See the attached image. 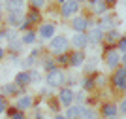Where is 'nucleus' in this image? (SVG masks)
<instances>
[{
	"mask_svg": "<svg viewBox=\"0 0 126 119\" xmlns=\"http://www.w3.org/2000/svg\"><path fill=\"white\" fill-rule=\"evenodd\" d=\"M70 49V40L64 34H57V36L49 38V51L51 55H60V53H66Z\"/></svg>",
	"mask_w": 126,
	"mask_h": 119,
	"instance_id": "nucleus-1",
	"label": "nucleus"
},
{
	"mask_svg": "<svg viewBox=\"0 0 126 119\" xmlns=\"http://www.w3.org/2000/svg\"><path fill=\"white\" fill-rule=\"evenodd\" d=\"M64 79H66V76H64V72L60 70V68H53V70H49L47 76H45V83H47L49 87H62L64 85Z\"/></svg>",
	"mask_w": 126,
	"mask_h": 119,
	"instance_id": "nucleus-2",
	"label": "nucleus"
},
{
	"mask_svg": "<svg viewBox=\"0 0 126 119\" xmlns=\"http://www.w3.org/2000/svg\"><path fill=\"white\" fill-rule=\"evenodd\" d=\"M77 10H79V2L77 0H64L62 4H60V15L62 17L74 15V13H77Z\"/></svg>",
	"mask_w": 126,
	"mask_h": 119,
	"instance_id": "nucleus-3",
	"label": "nucleus"
},
{
	"mask_svg": "<svg viewBox=\"0 0 126 119\" xmlns=\"http://www.w3.org/2000/svg\"><path fill=\"white\" fill-rule=\"evenodd\" d=\"M104 34H105V32L102 30L100 26H94V28L87 30V40H89L90 46H98V44L104 40Z\"/></svg>",
	"mask_w": 126,
	"mask_h": 119,
	"instance_id": "nucleus-4",
	"label": "nucleus"
},
{
	"mask_svg": "<svg viewBox=\"0 0 126 119\" xmlns=\"http://www.w3.org/2000/svg\"><path fill=\"white\" fill-rule=\"evenodd\" d=\"M70 44H72L75 49H85V47L89 46L87 32H74V36L70 38Z\"/></svg>",
	"mask_w": 126,
	"mask_h": 119,
	"instance_id": "nucleus-5",
	"label": "nucleus"
},
{
	"mask_svg": "<svg viewBox=\"0 0 126 119\" xmlns=\"http://www.w3.org/2000/svg\"><path fill=\"white\" fill-rule=\"evenodd\" d=\"M70 25H72V28H74L75 32H87V30H89V26L92 25V23H90L87 17H74Z\"/></svg>",
	"mask_w": 126,
	"mask_h": 119,
	"instance_id": "nucleus-6",
	"label": "nucleus"
},
{
	"mask_svg": "<svg viewBox=\"0 0 126 119\" xmlns=\"http://www.w3.org/2000/svg\"><path fill=\"white\" fill-rule=\"evenodd\" d=\"M38 32H40V38H42V40H49V38L55 36V32H57V25H55V23H42Z\"/></svg>",
	"mask_w": 126,
	"mask_h": 119,
	"instance_id": "nucleus-7",
	"label": "nucleus"
},
{
	"mask_svg": "<svg viewBox=\"0 0 126 119\" xmlns=\"http://www.w3.org/2000/svg\"><path fill=\"white\" fill-rule=\"evenodd\" d=\"M0 91H2V96H13V95H21L23 87H19L17 83H4Z\"/></svg>",
	"mask_w": 126,
	"mask_h": 119,
	"instance_id": "nucleus-8",
	"label": "nucleus"
},
{
	"mask_svg": "<svg viewBox=\"0 0 126 119\" xmlns=\"http://www.w3.org/2000/svg\"><path fill=\"white\" fill-rule=\"evenodd\" d=\"M23 21H25V13H23V11H8L6 23L10 26H19Z\"/></svg>",
	"mask_w": 126,
	"mask_h": 119,
	"instance_id": "nucleus-9",
	"label": "nucleus"
},
{
	"mask_svg": "<svg viewBox=\"0 0 126 119\" xmlns=\"http://www.w3.org/2000/svg\"><path fill=\"white\" fill-rule=\"evenodd\" d=\"M115 25H117L115 15H104L98 21V26H100L102 30H111V28H115Z\"/></svg>",
	"mask_w": 126,
	"mask_h": 119,
	"instance_id": "nucleus-10",
	"label": "nucleus"
},
{
	"mask_svg": "<svg viewBox=\"0 0 126 119\" xmlns=\"http://www.w3.org/2000/svg\"><path fill=\"white\" fill-rule=\"evenodd\" d=\"M58 98H60V102L68 108L70 104H74V91L70 87H64V89H60V93H58Z\"/></svg>",
	"mask_w": 126,
	"mask_h": 119,
	"instance_id": "nucleus-11",
	"label": "nucleus"
},
{
	"mask_svg": "<svg viewBox=\"0 0 126 119\" xmlns=\"http://www.w3.org/2000/svg\"><path fill=\"white\" fill-rule=\"evenodd\" d=\"M83 62H85V53H83V49H75L74 53H70V66L77 68V66H81Z\"/></svg>",
	"mask_w": 126,
	"mask_h": 119,
	"instance_id": "nucleus-12",
	"label": "nucleus"
},
{
	"mask_svg": "<svg viewBox=\"0 0 126 119\" xmlns=\"http://www.w3.org/2000/svg\"><path fill=\"white\" fill-rule=\"evenodd\" d=\"M83 110H85V106H81V104H75V106L70 104L64 117H66V119H79V117H81V114H83Z\"/></svg>",
	"mask_w": 126,
	"mask_h": 119,
	"instance_id": "nucleus-13",
	"label": "nucleus"
},
{
	"mask_svg": "<svg viewBox=\"0 0 126 119\" xmlns=\"http://www.w3.org/2000/svg\"><path fill=\"white\" fill-rule=\"evenodd\" d=\"M15 108L19 110V112H26L28 108H32V96L30 95H21V96L17 98Z\"/></svg>",
	"mask_w": 126,
	"mask_h": 119,
	"instance_id": "nucleus-14",
	"label": "nucleus"
},
{
	"mask_svg": "<svg viewBox=\"0 0 126 119\" xmlns=\"http://www.w3.org/2000/svg\"><path fill=\"white\" fill-rule=\"evenodd\" d=\"M105 61H107V66L109 68H115V66L121 64V55H119L115 49H109L107 55H105Z\"/></svg>",
	"mask_w": 126,
	"mask_h": 119,
	"instance_id": "nucleus-15",
	"label": "nucleus"
},
{
	"mask_svg": "<svg viewBox=\"0 0 126 119\" xmlns=\"http://www.w3.org/2000/svg\"><path fill=\"white\" fill-rule=\"evenodd\" d=\"M4 8L8 11H23L25 10V0H6Z\"/></svg>",
	"mask_w": 126,
	"mask_h": 119,
	"instance_id": "nucleus-16",
	"label": "nucleus"
},
{
	"mask_svg": "<svg viewBox=\"0 0 126 119\" xmlns=\"http://www.w3.org/2000/svg\"><path fill=\"white\" fill-rule=\"evenodd\" d=\"M13 83H17L19 87H26L28 83H30V72L28 70H23V72H19L15 76V81Z\"/></svg>",
	"mask_w": 126,
	"mask_h": 119,
	"instance_id": "nucleus-17",
	"label": "nucleus"
},
{
	"mask_svg": "<svg viewBox=\"0 0 126 119\" xmlns=\"http://www.w3.org/2000/svg\"><path fill=\"white\" fill-rule=\"evenodd\" d=\"M124 79H126V66H122V68H119V70L115 72V78H113L115 87H121V89H122V83H124Z\"/></svg>",
	"mask_w": 126,
	"mask_h": 119,
	"instance_id": "nucleus-18",
	"label": "nucleus"
},
{
	"mask_svg": "<svg viewBox=\"0 0 126 119\" xmlns=\"http://www.w3.org/2000/svg\"><path fill=\"white\" fill-rule=\"evenodd\" d=\"M36 40H38V34L34 30H25V34L21 36V42L25 46H30V44H34Z\"/></svg>",
	"mask_w": 126,
	"mask_h": 119,
	"instance_id": "nucleus-19",
	"label": "nucleus"
},
{
	"mask_svg": "<svg viewBox=\"0 0 126 119\" xmlns=\"http://www.w3.org/2000/svg\"><path fill=\"white\" fill-rule=\"evenodd\" d=\"M40 17H42L40 15V10H34V8H32V10L25 15V19L28 21L30 25H36V23H40Z\"/></svg>",
	"mask_w": 126,
	"mask_h": 119,
	"instance_id": "nucleus-20",
	"label": "nucleus"
},
{
	"mask_svg": "<svg viewBox=\"0 0 126 119\" xmlns=\"http://www.w3.org/2000/svg\"><path fill=\"white\" fill-rule=\"evenodd\" d=\"M119 38H121V34L117 28H111V30H107V34H104V40L107 44H115V42H119Z\"/></svg>",
	"mask_w": 126,
	"mask_h": 119,
	"instance_id": "nucleus-21",
	"label": "nucleus"
},
{
	"mask_svg": "<svg viewBox=\"0 0 126 119\" xmlns=\"http://www.w3.org/2000/svg\"><path fill=\"white\" fill-rule=\"evenodd\" d=\"M23 46H25V44L21 42V38H15V40H10V46H8V49H10V53H21Z\"/></svg>",
	"mask_w": 126,
	"mask_h": 119,
	"instance_id": "nucleus-22",
	"label": "nucleus"
},
{
	"mask_svg": "<svg viewBox=\"0 0 126 119\" xmlns=\"http://www.w3.org/2000/svg\"><path fill=\"white\" fill-rule=\"evenodd\" d=\"M38 62V57H34V55H28V57H25V61H21L19 64H21L25 70H30V68H34V64Z\"/></svg>",
	"mask_w": 126,
	"mask_h": 119,
	"instance_id": "nucleus-23",
	"label": "nucleus"
},
{
	"mask_svg": "<svg viewBox=\"0 0 126 119\" xmlns=\"http://www.w3.org/2000/svg\"><path fill=\"white\" fill-rule=\"evenodd\" d=\"M92 8H94V13H96V15H104L105 11H107V8H109V6L105 4L104 0H98L96 4H92Z\"/></svg>",
	"mask_w": 126,
	"mask_h": 119,
	"instance_id": "nucleus-24",
	"label": "nucleus"
},
{
	"mask_svg": "<svg viewBox=\"0 0 126 119\" xmlns=\"http://www.w3.org/2000/svg\"><path fill=\"white\" fill-rule=\"evenodd\" d=\"M57 62L60 64V66H68L70 64V53H60V55H57Z\"/></svg>",
	"mask_w": 126,
	"mask_h": 119,
	"instance_id": "nucleus-25",
	"label": "nucleus"
},
{
	"mask_svg": "<svg viewBox=\"0 0 126 119\" xmlns=\"http://www.w3.org/2000/svg\"><path fill=\"white\" fill-rule=\"evenodd\" d=\"M81 119H98V112L96 110H83V114H81Z\"/></svg>",
	"mask_w": 126,
	"mask_h": 119,
	"instance_id": "nucleus-26",
	"label": "nucleus"
},
{
	"mask_svg": "<svg viewBox=\"0 0 126 119\" xmlns=\"http://www.w3.org/2000/svg\"><path fill=\"white\" fill-rule=\"evenodd\" d=\"M102 112H104V115H107V117H113V115H117V108L113 106V104H105Z\"/></svg>",
	"mask_w": 126,
	"mask_h": 119,
	"instance_id": "nucleus-27",
	"label": "nucleus"
},
{
	"mask_svg": "<svg viewBox=\"0 0 126 119\" xmlns=\"http://www.w3.org/2000/svg\"><path fill=\"white\" fill-rule=\"evenodd\" d=\"M28 72H30V83H40L42 81V74L38 72V70H34V68H30V70H28Z\"/></svg>",
	"mask_w": 126,
	"mask_h": 119,
	"instance_id": "nucleus-28",
	"label": "nucleus"
},
{
	"mask_svg": "<svg viewBox=\"0 0 126 119\" xmlns=\"http://www.w3.org/2000/svg\"><path fill=\"white\" fill-rule=\"evenodd\" d=\"M4 38L8 42H10V40H15V38H17V28H15V26H11V28L4 30Z\"/></svg>",
	"mask_w": 126,
	"mask_h": 119,
	"instance_id": "nucleus-29",
	"label": "nucleus"
},
{
	"mask_svg": "<svg viewBox=\"0 0 126 119\" xmlns=\"http://www.w3.org/2000/svg\"><path fill=\"white\" fill-rule=\"evenodd\" d=\"M81 85H83V89H85V91H90V89H94L96 81H94L92 78H85L83 81H81Z\"/></svg>",
	"mask_w": 126,
	"mask_h": 119,
	"instance_id": "nucleus-30",
	"label": "nucleus"
},
{
	"mask_svg": "<svg viewBox=\"0 0 126 119\" xmlns=\"http://www.w3.org/2000/svg\"><path fill=\"white\" fill-rule=\"evenodd\" d=\"M55 64H57V62L53 61L51 57H49V59H45V61H43V68H45L47 72H49V70H53V68H57V66H55Z\"/></svg>",
	"mask_w": 126,
	"mask_h": 119,
	"instance_id": "nucleus-31",
	"label": "nucleus"
},
{
	"mask_svg": "<svg viewBox=\"0 0 126 119\" xmlns=\"http://www.w3.org/2000/svg\"><path fill=\"white\" fill-rule=\"evenodd\" d=\"M30 6L34 10H42L43 6H45V0H30Z\"/></svg>",
	"mask_w": 126,
	"mask_h": 119,
	"instance_id": "nucleus-32",
	"label": "nucleus"
},
{
	"mask_svg": "<svg viewBox=\"0 0 126 119\" xmlns=\"http://www.w3.org/2000/svg\"><path fill=\"white\" fill-rule=\"evenodd\" d=\"M94 68H96V61L92 59V61H90L89 64L85 66V72H87V74H90V72H94Z\"/></svg>",
	"mask_w": 126,
	"mask_h": 119,
	"instance_id": "nucleus-33",
	"label": "nucleus"
},
{
	"mask_svg": "<svg viewBox=\"0 0 126 119\" xmlns=\"http://www.w3.org/2000/svg\"><path fill=\"white\" fill-rule=\"evenodd\" d=\"M119 49H121L122 53L126 51V36H121V38H119Z\"/></svg>",
	"mask_w": 126,
	"mask_h": 119,
	"instance_id": "nucleus-34",
	"label": "nucleus"
},
{
	"mask_svg": "<svg viewBox=\"0 0 126 119\" xmlns=\"http://www.w3.org/2000/svg\"><path fill=\"white\" fill-rule=\"evenodd\" d=\"M10 119H25V112H19V110H17V112H13V114L10 115Z\"/></svg>",
	"mask_w": 126,
	"mask_h": 119,
	"instance_id": "nucleus-35",
	"label": "nucleus"
},
{
	"mask_svg": "<svg viewBox=\"0 0 126 119\" xmlns=\"http://www.w3.org/2000/svg\"><path fill=\"white\" fill-rule=\"evenodd\" d=\"M6 108H8V102H6V96H0V114H4Z\"/></svg>",
	"mask_w": 126,
	"mask_h": 119,
	"instance_id": "nucleus-36",
	"label": "nucleus"
},
{
	"mask_svg": "<svg viewBox=\"0 0 126 119\" xmlns=\"http://www.w3.org/2000/svg\"><path fill=\"white\" fill-rule=\"evenodd\" d=\"M30 26H32V25H30V23H28V21L25 19V21L21 23V25L17 26V28H19V30H30Z\"/></svg>",
	"mask_w": 126,
	"mask_h": 119,
	"instance_id": "nucleus-37",
	"label": "nucleus"
},
{
	"mask_svg": "<svg viewBox=\"0 0 126 119\" xmlns=\"http://www.w3.org/2000/svg\"><path fill=\"white\" fill-rule=\"evenodd\" d=\"M74 100H77L79 104L85 100V93H77V95H74Z\"/></svg>",
	"mask_w": 126,
	"mask_h": 119,
	"instance_id": "nucleus-38",
	"label": "nucleus"
},
{
	"mask_svg": "<svg viewBox=\"0 0 126 119\" xmlns=\"http://www.w3.org/2000/svg\"><path fill=\"white\" fill-rule=\"evenodd\" d=\"M121 114H126V98L121 102Z\"/></svg>",
	"mask_w": 126,
	"mask_h": 119,
	"instance_id": "nucleus-39",
	"label": "nucleus"
},
{
	"mask_svg": "<svg viewBox=\"0 0 126 119\" xmlns=\"http://www.w3.org/2000/svg\"><path fill=\"white\" fill-rule=\"evenodd\" d=\"M94 81H96V85H104V83H105V79H104V76H100V78H98V79H94Z\"/></svg>",
	"mask_w": 126,
	"mask_h": 119,
	"instance_id": "nucleus-40",
	"label": "nucleus"
},
{
	"mask_svg": "<svg viewBox=\"0 0 126 119\" xmlns=\"http://www.w3.org/2000/svg\"><path fill=\"white\" fill-rule=\"evenodd\" d=\"M4 55H6V51H4V47L0 46V61H2V59H4Z\"/></svg>",
	"mask_w": 126,
	"mask_h": 119,
	"instance_id": "nucleus-41",
	"label": "nucleus"
},
{
	"mask_svg": "<svg viewBox=\"0 0 126 119\" xmlns=\"http://www.w3.org/2000/svg\"><path fill=\"white\" fill-rule=\"evenodd\" d=\"M107 6H113V4H117V0H104Z\"/></svg>",
	"mask_w": 126,
	"mask_h": 119,
	"instance_id": "nucleus-42",
	"label": "nucleus"
},
{
	"mask_svg": "<svg viewBox=\"0 0 126 119\" xmlns=\"http://www.w3.org/2000/svg\"><path fill=\"white\" fill-rule=\"evenodd\" d=\"M2 11H4V4H2V0H0V19H2Z\"/></svg>",
	"mask_w": 126,
	"mask_h": 119,
	"instance_id": "nucleus-43",
	"label": "nucleus"
},
{
	"mask_svg": "<svg viewBox=\"0 0 126 119\" xmlns=\"http://www.w3.org/2000/svg\"><path fill=\"white\" fill-rule=\"evenodd\" d=\"M121 61L124 62V66H126V51H124V55H122V57H121Z\"/></svg>",
	"mask_w": 126,
	"mask_h": 119,
	"instance_id": "nucleus-44",
	"label": "nucleus"
},
{
	"mask_svg": "<svg viewBox=\"0 0 126 119\" xmlns=\"http://www.w3.org/2000/svg\"><path fill=\"white\" fill-rule=\"evenodd\" d=\"M34 119H43V115L42 114H36V117H34Z\"/></svg>",
	"mask_w": 126,
	"mask_h": 119,
	"instance_id": "nucleus-45",
	"label": "nucleus"
},
{
	"mask_svg": "<svg viewBox=\"0 0 126 119\" xmlns=\"http://www.w3.org/2000/svg\"><path fill=\"white\" fill-rule=\"evenodd\" d=\"M55 119H66L64 115H55Z\"/></svg>",
	"mask_w": 126,
	"mask_h": 119,
	"instance_id": "nucleus-46",
	"label": "nucleus"
},
{
	"mask_svg": "<svg viewBox=\"0 0 126 119\" xmlns=\"http://www.w3.org/2000/svg\"><path fill=\"white\" fill-rule=\"evenodd\" d=\"M2 38H4V30H2V28H0V40H2Z\"/></svg>",
	"mask_w": 126,
	"mask_h": 119,
	"instance_id": "nucleus-47",
	"label": "nucleus"
},
{
	"mask_svg": "<svg viewBox=\"0 0 126 119\" xmlns=\"http://www.w3.org/2000/svg\"><path fill=\"white\" fill-rule=\"evenodd\" d=\"M122 89H124V91H126V79H124V83H122Z\"/></svg>",
	"mask_w": 126,
	"mask_h": 119,
	"instance_id": "nucleus-48",
	"label": "nucleus"
},
{
	"mask_svg": "<svg viewBox=\"0 0 126 119\" xmlns=\"http://www.w3.org/2000/svg\"><path fill=\"white\" fill-rule=\"evenodd\" d=\"M62 2H64V0H58V4H62Z\"/></svg>",
	"mask_w": 126,
	"mask_h": 119,
	"instance_id": "nucleus-49",
	"label": "nucleus"
},
{
	"mask_svg": "<svg viewBox=\"0 0 126 119\" xmlns=\"http://www.w3.org/2000/svg\"><path fill=\"white\" fill-rule=\"evenodd\" d=\"M109 119H117V117H115V115H113V117H109Z\"/></svg>",
	"mask_w": 126,
	"mask_h": 119,
	"instance_id": "nucleus-50",
	"label": "nucleus"
},
{
	"mask_svg": "<svg viewBox=\"0 0 126 119\" xmlns=\"http://www.w3.org/2000/svg\"><path fill=\"white\" fill-rule=\"evenodd\" d=\"M77 2H83V0H77Z\"/></svg>",
	"mask_w": 126,
	"mask_h": 119,
	"instance_id": "nucleus-51",
	"label": "nucleus"
}]
</instances>
